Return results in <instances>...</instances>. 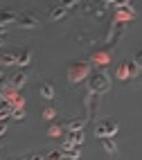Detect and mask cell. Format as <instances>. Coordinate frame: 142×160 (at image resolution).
<instances>
[{
    "mask_svg": "<svg viewBox=\"0 0 142 160\" xmlns=\"http://www.w3.org/2000/svg\"><path fill=\"white\" fill-rule=\"evenodd\" d=\"M108 88H111V79H108V74L93 72V77H90V90L104 95V92H108Z\"/></svg>",
    "mask_w": 142,
    "mask_h": 160,
    "instance_id": "obj_1",
    "label": "cell"
},
{
    "mask_svg": "<svg viewBox=\"0 0 142 160\" xmlns=\"http://www.w3.org/2000/svg\"><path fill=\"white\" fill-rule=\"evenodd\" d=\"M117 131H119V124H117L115 120H104V122H99V124H97L95 135L104 140V138H113Z\"/></svg>",
    "mask_w": 142,
    "mask_h": 160,
    "instance_id": "obj_2",
    "label": "cell"
},
{
    "mask_svg": "<svg viewBox=\"0 0 142 160\" xmlns=\"http://www.w3.org/2000/svg\"><path fill=\"white\" fill-rule=\"evenodd\" d=\"M16 25L18 27H23V29H36V27H41V23H38V18L34 16V14H20L18 18H16Z\"/></svg>",
    "mask_w": 142,
    "mask_h": 160,
    "instance_id": "obj_3",
    "label": "cell"
},
{
    "mask_svg": "<svg viewBox=\"0 0 142 160\" xmlns=\"http://www.w3.org/2000/svg\"><path fill=\"white\" fill-rule=\"evenodd\" d=\"M16 61H18V52H3L0 54V63L3 66H16Z\"/></svg>",
    "mask_w": 142,
    "mask_h": 160,
    "instance_id": "obj_4",
    "label": "cell"
},
{
    "mask_svg": "<svg viewBox=\"0 0 142 160\" xmlns=\"http://www.w3.org/2000/svg\"><path fill=\"white\" fill-rule=\"evenodd\" d=\"M16 18H18V16H16L14 12H9V9H5V12H0V25H5V27H7V25L16 23Z\"/></svg>",
    "mask_w": 142,
    "mask_h": 160,
    "instance_id": "obj_5",
    "label": "cell"
},
{
    "mask_svg": "<svg viewBox=\"0 0 142 160\" xmlns=\"http://www.w3.org/2000/svg\"><path fill=\"white\" fill-rule=\"evenodd\" d=\"M25 81H27V74H25V72L14 74V77H12V88H23Z\"/></svg>",
    "mask_w": 142,
    "mask_h": 160,
    "instance_id": "obj_6",
    "label": "cell"
},
{
    "mask_svg": "<svg viewBox=\"0 0 142 160\" xmlns=\"http://www.w3.org/2000/svg\"><path fill=\"white\" fill-rule=\"evenodd\" d=\"M38 92H41L45 99H54V88H52V83H41Z\"/></svg>",
    "mask_w": 142,
    "mask_h": 160,
    "instance_id": "obj_7",
    "label": "cell"
},
{
    "mask_svg": "<svg viewBox=\"0 0 142 160\" xmlns=\"http://www.w3.org/2000/svg\"><path fill=\"white\" fill-rule=\"evenodd\" d=\"M43 160H63V151H59V149H50V151L43 153Z\"/></svg>",
    "mask_w": 142,
    "mask_h": 160,
    "instance_id": "obj_8",
    "label": "cell"
},
{
    "mask_svg": "<svg viewBox=\"0 0 142 160\" xmlns=\"http://www.w3.org/2000/svg\"><path fill=\"white\" fill-rule=\"evenodd\" d=\"M29 61H32V52H29V50L18 52V61H16V66H27Z\"/></svg>",
    "mask_w": 142,
    "mask_h": 160,
    "instance_id": "obj_9",
    "label": "cell"
},
{
    "mask_svg": "<svg viewBox=\"0 0 142 160\" xmlns=\"http://www.w3.org/2000/svg\"><path fill=\"white\" fill-rule=\"evenodd\" d=\"M68 160H79V156H81V147L77 144V147H72V149H68V151L63 153Z\"/></svg>",
    "mask_w": 142,
    "mask_h": 160,
    "instance_id": "obj_10",
    "label": "cell"
},
{
    "mask_svg": "<svg viewBox=\"0 0 142 160\" xmlns=\"http://www.w3.org/2000/svg\"><path fill=\"white\" fill-rule=\"evenodd\" d=\"M65 129L68 131H81L84 129V120H70L68 124H65Z\"/></svg>",
    "mask_w": 142,
    "mask_h": 160,
    "instance_id": "obj_11",
    "label": "cell"
},
{
    "mask_svg": "<svg viewBox=\"0 0 142 160\" xmlns=\"http://www.w3.org/2000/svg\"><path fill=\"white\" fill-rule=\"evenodd\" d=\"M63 16H65V7H61V5L54 7L52 12H50V18H52V20H59V18H63Z\"/></svg>",
    "mask_w": 142,
    "mask_h": 160,
    "instance_id": "obj_12",
    "label": "cell"
},
{
    "mask_svg": "<svg viewBox=\"0 0 142 160\" xmlns=\"http://www.w3.org/2000/svg\"><path fill=\"white\" fill-rule=\"evenodd\" d=\"M102 144H104V151H108V153H115V151H117L115 142H113V140H108V138H104V140H102Z\"/></svg>",
    "mask_w": 142,
    "mask_h": 160,
    "instance_id": "obj_13",
    "label": "cell"
},
{
    "mask_svg": "<svg viewBox=\"0 0 142 160\" xmlns=\"http://www.w3.org/2000/svg\"><path fill=\"white\" fill-rule=\"evenodd\" d=\"M12 111H14V108H12L9 104L5 106V108H0V122H5L7 117H12Z\"/></svg>",
    "mask_w": 142,
    "mask_h": 160,
    "instance_id": "obj_14",
    "label": "cell"
},
{
    "mask_svg": "<svg viewBox=\"0 0 142 160\" xmlns=\"http://www.w3.org/2000/svg\"><path fill=\"white\" fill-rule=\"evenodd\" d=\"M133 63H135L138 68H142V48L135 52V57H133Z\"/></svg>",
    "mask_w": 142,
    "mask_h": 160,
    "instance_id": "obj_15",
    "label": "cell"
},
{
    "mask_svg": "<svg viewBox=\"0 0 142 160\" xmlns=\"http://www.w3.org/2000/svg\"><path fill=\"white\" fill-rule=\"evenodd\" d=\"M18 160H43V156H41V153H27V156L18 158Z\"/></svg>",
    "mask_w": 142,
    "mask_h": 160,
    "instance_id": "obj_16",
    "label": "cell"
},
{
    "mask_svg": "<svg viewBox=\"0 0 142 160\" xmlns=\"http://www.w3.org/2000/svg\"><path fill=\"white\" fill-rule=\"evenodd\" d=\"M12 117H14V120H23V117H25V111H23V108H20V111H12Z\"/></svg>",
    "mask_w": 142,
    "mask_h": 160,
    "instance_id": "obj_17",
    "label": "cell"
},
{
    "mask_svg": "<svg viewBox=\"0 0 142 160\" xmlns=\"http://www.w3.org/2000/svg\"><path fill=\"white\" fill-rule=\"evenodd\" d=\"M74 5H77V0H63V5H61V7L68 9V7H74Z\"/></svg>",
    "mask_w": 142,
    "mask_h": 160,
    "instance_id": "obj_18",
    "label": "cell"
},
{
    "mask_svg": "<svg viewBox=\"0 0 142 160\" xmlns=\"http://www.w3.org/2000/svg\"><path fill=\"white\" fill-rule=\"evenodd\" d=\"M5 131H7V124H5V122H0V138L5 135Z\"/></svg>",
    "mask_w": 142,
    "mask_h": 160,
    "instance_id": "obj_19",
    "label": "cell"
},
{
    "mask_svg": "<svg viewBox=\"0 0 142 160\" xmlns=\"http://www.w3.org/2000/svg\"><path fill=\"white\" fill-rule=\"evenodd\" d=\"M5 79H7V77H5L3 72H0V88H3V83H5Z\"/></svg>",
    "mask_w": 142,
    "mask_h": 160,
    "instance_id": "obj_20",
    "label": "cell"
},
{
    "mask_svg": "<svg viewBox=\"0 0 142 160\" xmlns=\"http://www.w3.org/2000/svg\"><path fill=\"white\" fill-rule=\"evenodd\" d=\"M0 45H3V36H0Z\"/></svg>",
    "mask_w": 142,
    "mask_h": 160,
    "instance_id": "obj_21",
    "label": "cell"
},
{
    "mask_svg": "<svg viewBox=\"0 0 142 160\" xmlns=\"http://www.w3.org/2000/svg\"><path fill=\"white\" fill-rule=\"evenodd\" d=\"M140 79H142V74H140Z\"/></svg>",
    "mask_w": 142,
    "mask_h": 160,
    "instance_id": "obj_22",
    "label": "cell"
}]
</instances>
